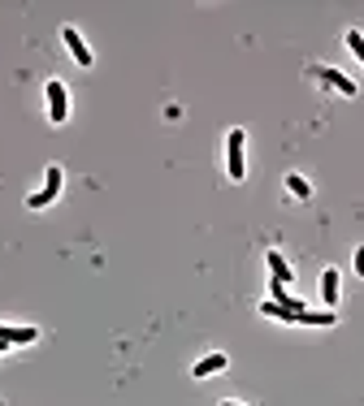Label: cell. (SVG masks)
<instances>
[{
	"label": "cell",
	"mask_w": 364,
	"mask_h": 406,
	"mask_svg": "<svg viewBox=\"0 0 364 406\" xmlns=\"http://www.w3.org/2000/svg\"><path fill=\"white\" fill-rule=\"evenodd\" d=\"M66 48L74 52V61H78V65H91V48L83 43V35H78L74 26H66Z\"/></svg>",
	"instance_id": "5b68a950"
},
{
	"label": "cell",
	"mask_w": 364,
	"mask_h": 406,
	"mask_svg": "<svg viewBox=\"0 0 364 406\" xmlns=\"http://www.w3.org/2000/svg\"><path fill=\"white\" fill-rule=\"evenodd\" d=\"M317 78H321L326 87H334V91H343V95H355V82H351L347 74H338V70H317Z\"/></svg>",
	"instance_id": "52a82bcc"
},
{
	"label": "cell",
	"mask_w": 364,
	"mask_h": 406,
	"mask_svg": "<svg viewBox=\"0 0 364 406\" xmlns=\"http://www.w3.org/2000/svg\"><path fill=\"white\" fill-rule=\"evenodd\" d=\"M222 406H243V402H222Z\"/></svg>",
	"instance_id": "9a60e30c"
},
{
	"label": "cell",
	"mask_w": 364,
	"mask_h": 406,
	"mask_svg": "<svg viewBox=\"0 0 364 406\" xmlns=\"http://www.w3.org/2000/svg\"><path fill=\"white\" fill-rule=\"evenodd\" d=\"M321 303L334 311V303H338V268H326L321 272Z\"/></svg>",
	"instance_id": "8992f818"
},
{
	"label": "cell",
	"mask_w": 364,
	"mask_h": 406,
	"mask_svg": "<svg viewBox=\"0 0 364 406\" xmlns=\"http://www.w3.org/2000/svg\"><path fill=\"white\" fill-rule=\"evenodd\" d=\"M334 320H338V316H334L330 307H326V311H308V307H303V316H299V324H317V328H326V324H334Z\"/></svg>",
	"instance_id": "8fae6325"
},
{
	"label": "cell",
	"mask_w": 364,
	"mask_h": 406,
	"mask_svg": "<svg viewBox=\"0 0 364 406\" xmlns=\"http://www.w3.org/2000/svg\"><path fill=\"white\" fill-rule=\"evenodd\" d=\"M265 264H269L274 281H282V285H291V281H295V268H286V260H282L278 251H269V255H265Z\"/></svg>",
	"instance_id": "9c48e42d"
},
{
	"label": "cell",
	"mask_w": 364,
	"mask_h": 406,
	"mask_svg": "<svg viewBox=\"0 0 364 406\" xmlns=\"http://www.w3.org/2000/svg\"><path fill=\"white\" fill-rule=\"evenodd\" d=\"M260 316H274V320L299 324V316H303V311H291V307H282V303H260Z\"/></svg>",
	"instance_id": "30bf717a"
},
{
	"label": "cell",
	"mask_w": 364,
	"mask_h": 406,
	"mask_svg": "<svg viewBox=\"0 0 364 406\" xmlns=\"http://www.w3.org/2000/svg\"><path fill=\"white\" fill-rule=\"evenodd\" d=\"M347 48L360 56V65H364V35H360V31H347Z\"/></svg>",
	"instance_id": "4fadbf2b"
},
{
	"label": "cell",
	"mask_w": 364,
	"mask_h": 406,
	"mask_svg": "<svg viewBox=\"0 0 364 406\" xmlns=\"http://www.w3.org/2000/svg\"><path fill=\"white\" fill-rule=\"evenodd\" d=\"M39 333L26 324V328H5V324H0V351H5V346H26V341H35Z\"/></svg>",
	"instance_id": "277c9868"
},
{
	"label": "cell",
	"mask_w": 364,
	"mask_h": 406,
	"mask_svg": "<svg viewBox=\"0 0 364 406\" xmlns=\"http://www.w3.org/2000/svg\"><path fill=\"white\" fill-rule=\"evenodd\" d=\"M61 182H66V173H61V164H48V182H43V191H35L26 203L31 208H48L52 199H57L61 195Z\"/></svg>",
	"instance_id": "3957f363"
},
{
	"label": "cell",
	"mask_w": 364,
	"mask_h": 406,
	"mask_svg": "<svg viewBox=\"0 0 364 406\" xmlns=\"http://www.w3.org/2000/svg\"><path fill=\"white\" fill-rule=\"evenodd\" d=\"M243 143H247V134L243 130H230V139H226V173H230V182H243V173H247Z\"/></svg>",
	"instance_id": "7a4b0ae2"
},
{
	"label": "cell",
	"mask_w": 364,
	"mask_h": 406,
	"mask_svg": "<svg viewBox=\"0 0 364 406\" xmlns=\"http://www.w3.org/2000/svg\"><path fill=\"white\" fill-rule=\"evenodd\" d=\"M355 272H360V277H364V247H360V251H355Z\"/></svg>",
	"instance_id": "5bb4252c"
},
{
	"label": "cell",
	"mask_w": 364,
	"mask_h": 406,
	"mask_svg": "<svg viewBox=\"0 0 364 406\" xmlns=\"http://www.w3.org/2000/svg\"><path fill=\"white\" fill-rule=\"evenodd\" d=\"M226 363H230L226 355H204V359H199V363L191 368V376H199V380H204V376H217V372H222Z\"/></svg>",
	"instance_id": "ba28073f"
},
{
	"label": "cell",
	"mask_w": 364,
	"mask_h": 406,
	"mask_svg": "<svg viewBox=\"0 0 364 406\" xmlns=\"http://www.w3.org/2000/svg\"><path fill=\"white\" fill-rule=\"evenodd\" d=\"M43 95H48V117H52V126H61V122L70 117V91H66V82L52 78V82L43 87Z\"/></svg>",
	"instance_id": "6da1fadb"
},
{
	"label": "cell",
	"mask_w": 364,
	"mask_h": 406,
	"mask_svg": "<svg viewBox=\"0 0 364 406\" xmlns=\"http://www.w3.org/2000/svg\"><path fill=\"white\" fill-rule=\"evenodd\" d=\"M286 191L295 199H312V186H308V178H299V173H291V178H286Z\"/></svg>",
	"instance_id": "7c38bea8"
}]
</instances>
